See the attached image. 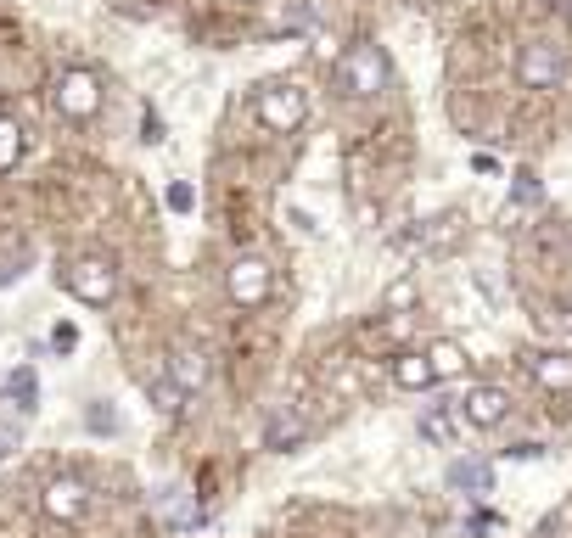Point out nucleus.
I'll use <instances>...</instances> for the list:
<instances>
[{"mask_svg":"<svg viewBox=\"0 0 572 538\" xmlns=\"http://www.w3.org/2000/svg\"><path fill=\"white\" fill-rule=\"evenodd\" d=\"M387 51L376 40H354L343 51V57H337V90H343V96H354V101H371V96H382L387 90Z\"/></svg>","mask_w":572,"mask_h":538,"instance_id":"nucleus-1","label":"nucleus"},{"mask_svg":"<svg viewBox=\"0 0 572 538\" xmlns=\"http://www.w3.org/2000/svg\"><path fill=\"white\" fill-rule=\"evenodd\" d=\"M253 113H258V124L270 129V135H292V129L309 118V90L275 79V85H264L253 96Z\"/></svg>","mask_w":572,"mask_h":538,"instance_id":"nucleus-2","label":"nucleus"},{"mask_svg":"<svg viewBox=\"0 0 572 538\" xmlns=\"http://www.w3.org/2000/svg\"><path fill=\"white\" fill-rule=\"evenodd\" d=\"M62 281H68V292L79 303H90V309H107V303L118 298V269H113V258H101V253L73 258Z\"/></svg>","mask_w":572,"mask_h":538,"instance_id":"nucleus-3","label":"nucleus"},{"mask_svg":"<svg viewBox=\"0 0 572 538\" xmlns=\"http://www.w3.org/2000/svg\"><path fill=\"white\" fill-rule=\"evenodd\" d=\"M516 79H522V90H539V96L561 90V79H567V57H561V45H550V40L522 45V57H516Z\"/></svg>","mask_w":572,"mask_h":538,"instance_id":"nucleus-4","label":"nucleus"},{"mask_svg":"<svg viewBox=\"0 0 572 538\" xmlns=\"http://www.w3.org/2000/svg\"><path fill=\"white\" fill-rule=\"evenodd\" d=\"M57 113L73 118V124H85V118L101 113V79L90 68H68L57 79Z\"/></svg>","mask_w":572,"mask_h":538,"instance_id":"nucleus-5","label":"nucleus"},{"mask_svg":"<svg viewBox=\"0 0 572 538\" xmlns=\"http://www.w3.org/2000/svg\"><path fill=\"white\" fill-rule=\"evenodd\" d=\"M455 415L472 426V432H494V426L511 415V393L494 387V382H477V387H466V398L455 404Z\"/></svg>","mask_w":572,"mask_h":538,"instance_id":"nucleus-6","label":"nucleus"},{"mask_svg":"<svg viewBox=\"0 0 572 538\" xmlns=\"http://www.w3.org/2000/svg\"><path fill=\"white\" fill-rule=\"evenodd\" d=\"M225 286H230V298L242 303V309H264L270 303V292H275V269L264 264V258H236L230 264V275H225Z\"/></svg>","mask_w":572,"mask_h":538,"instance_id":"nucleus-7","label":"nucleus"},{"mask_svg":"<svg viewBox=\"0 0 572 538\" xmlns=\"http://www.w3.org/2000/svg\"><path fill=\"white\" fill-rule=\"evenodd\" d=\"M40 505H45V516H51V522L73 527V522H85L90 488L79 477H51V482H45V494H40Z\"/></svg>","mask_w":572,"mask_h":538,"instance_id":"nucleus-8","label":"nucleus"},{"mask_svg":"<svg viewBox=\"0 0 572 538\" xmlns=\"http://www.w3.org/2000/svg\"><path fill=\"white\" fill-rule=\"evenodd\" d=\"M163 376H169L186 398L202 393V387H208V354H202L197 342H174V348H169V370H163Z\"/></svg>","mask_w":572,"mask_h":538,"instance_id":"nucleus-9","label":"nucleus"},{"mask_svg":"<svg viewBox=\"0 0 572 538\" xmlns=\"http://www.w3.org/2000/svg\"><path fill=\"white\" fill-rule=\"evenodd\" d=\"M158 522L174 527V533H191V527H202V505L191 488H163L158 494Z\"/></svg>","mask_w":572,"mask_h":538,"instance_id":"nucleus-10","label":"nucleus"},{"mask_svg":"<svg viewBox=\"0 0 572 538\" xmlns=\"http://www.w3.org/2000/svg\"><path fill=\"white\" fill-rule=\"evenodd\" d=\"M421 354H427V365H432V382H460V376H466V365H472V359H466V348H460L455 337L427 342Z\"/></svg>","mask_w":572,"mask_h":538,"instance_id":"nucleus-11","label":"nucleus"},{"mask_svg":"<svg viewBox=\"0 0 572 538\" xmlns=\"http://www.w3.org/2000/svg\"><path fill=\"white\" fill-rule=\"evenodd\" d=\"M460 432H466V421L455 415V404H432V410L421 415V438H427L432 449H455Z\"/></svg>","mask_w":572,"mask_h":538,"instance_id":"nucleus-12","label":"nucleus"},{"mask_svg":"<svg viewBox=\"0 0 572 538\" xmlns=\"http://www.w3.org/2000/svg\"><path fill=\"white\" fill-rule=\"evenodd\" d=\"M528 370L544 393H572V354H528Z\"/></svg>","mask_w":572,"mask_h":538,"instance_id":"nucleus-13","label":"nucleus"},{"mask_svg":"<svg viewBox=\"0 0 572 538\" xmlns=\"http://www.w3.org/2000/svg\"><path fill=\"white\" fill-rule=\"evenodd\" d=\"M393 387H404V393H427V387H438V382H432V365H427V354H421V348H410V354H393Z\"/></svg>","mask_w":572,"mask_h":538,"instance_id":"nucleus-14","label":"nucleus"},{"mask_svg":"<svg viewBox=\"0 0 572 538\" xmlns=\"http://www.w3.org/2000/svg\"><path fill=\"white\" fill-rule=\"evenodd\" d=\"M449 488H460V494H488V488H494V466H488V460H455V466H449Z\"/></svg>","mask_w":572,"mask_h":538,"instance_id":"nucleus-15","label":"nucleus"},{"mask_svg":"<svg viewBox=\"0 0 572 538\" xmlns=\"http://www.w3.org/2000/svg\"><path fill=\"white\" fill-rule=\"evenodd\" d=\"M303 432H309V421H303L298 410H281L264 426V443H270V449H292V443H303Z\"/></svg>","mask_w":572,"mask_h":538,"instance_id":"nucleus-16","label":"nucleus"},{"mask_svg":"<svg viewBox=\"0 0 572 538\" xmlns=\"http://www.w3.org/2000/svg\"><path fill=\"white\" fill-rule=\"evenodd\" d=\"M6 398H12V410H17V415H29L34 404H40V382H34V370H29V365L6 376Z\"/></svg>","mask_w":572,"mask_h":538,"instance_id":"nucleus-17","label":"nucleus"},{"mask_svg":"<svg viewBox=\"0 0 572 538\" xmlns=\"http://www.w3.org/2000/svg\"><path fill=\"white\" fill-rule=\"evenodd\" d=\"M17 157H23V129L17 118H0V174L17 169Z\"/></svg>","mask_w":572,"mask_h":538,"instance_id":"nucleus-18","label":"nucleus"},{"mask_svg":"<svg viewBox=\"0 0 572 538\" xmlns=\"http://www.w3.org/2000/svg\"><path fill=\"white\" fill-rule=\"evenodd\" d=\"M146 393H152V404H158L163 415H180V410H186V393H180V387H174L169 376H158V382H146Z\"/></svg>","mask_w":572,"mask_h":538,"instance_id":"nucleus-19","label":"nucleus"},{"mask_svg":"<svg viewBox=\"0 0 572 538\" xmlns=\"http://www.w3.org/2000/svg\"><path fill=\"white\" fill-rule=\"evenodd\" d=\"M415 298H421V286H415V275H399V281L387 286V298H382V309H387V314H404V309H410Z\"/></svg>","mask_w":572,"mask_h":538,"instance_id":"nucleus-20","label":"nucleus"},{"mask_svg":"<svg viewBox=\"0 0 572 538\" xmlns=\"http://www.w3.org/2000/svg\"><path fill=\"white\" fill-rule=\"evenodd\" d=\"M539 197H544L539 174H533V169H516V208H539Z\"/></svg>","mask_w":572,"mask_h":538,"instance_id":"nucleus-21","label":"nucleus"},{"mask_svg":"<svg viewBox=\"0 0 572 538\" xmlns=\"http://www.w3.org/2000/svg\"><path fill=\"white\" fill-rule=\"evenodd\" d=\"M163 202H169V213H191V208H197V191H191V180H169Z\"/></svg>","mask_w":572,"mask_h":538,"instance_id":"nucleus-22","label":"nucleus"},{"mask_svg":"<svg viewBox=\"0 0 572 538\" xmlns=\"http://www.w3.org/2000/svg\"><path fill=\"white\" fill-rule=\"evenodd\" d=\"M85 426H90V432H118L113 404H90V410H85Z\"/></svg>","mask_w":572,"mask_h":538,"instance_id":"nucleus-23","label":"nucleus"},{"mask_svg":"<svg viewBox=\"0 0 572 538\" xmlns=\"http://www.w3.org/2000/svg\"><path fill=\"white\" fill-rule=\"evenodd\" d=\"M455 213H444V219H438V230H427V236H421V247H449V241H455Z\"/></svg>","mask_w":572,"mask_h":538,"instance_id":"nucleus-24","label":"nucleus"},{"mask_svg":"<svg viewBox=\"0 0 572 538\" xmlns=\"http://www.w3.org/2000/svg\"><path fill=\"white\" fill-rule=\"evenodd\" d=\"M51 348H57V354H73V348H79V326H73V320H62V326L51 331Z\"/></svg>","mask_w":572,"mask_h":538,"instance_id":"nucleus-25","label":"nucleus"},{"mask_svg":"<svg viewBox=\"0 0 572 538\" xmlns=\"http://www.w3.org/2000/svg\"><path fill=\"white\" fill-rule=\"evenodd\" d=\"M472 169H477V174H500V163H494L488 152H477V157H472Z\"/></svg>","mask_w":572,"mask_h":538,"instance_id":"nucleus-26","label":"nucleus"},{"mask_svg":"<svg viewBox=\"0 0 572 538\" xmlns=\"http://www.w3.org/2000/svg\"><path fill=\"white\" fill-rule=\"evenodd\" d=\"M561 326H567V331H572V303H567V309H561Z\"/></svg>","mask_w":572,"mask_h":538,"instance_id":"nucleus-27","label":"nucleus"}]
</instances>
